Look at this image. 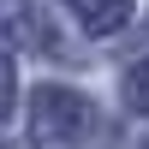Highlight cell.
I'll list each match as a JSON object with an SVG mask.
<instances>
[{
	"label": "cell",
	"mask_w": 149,
	"mask_h": 149,
	"mask_svg": "<svg viewBox=\"0 0 149 149\" xmlns=\"http://www.w3.org/2000/svg\"><path fill=\"white\" fill-rule=\"evenodd\" d=\"M6 36L24 42V48H60V42H54V24H48L42 12H18V18L6 24Z\"/></svg>",
	"instance_id": "3957f363"
},
{
	"label": "cell",
	"mask_w": 149,
	"mask_h": 149,
	"mask_svg": "<svg viewBox=\"0 0 149 149\" xmlns=\"http://www.w3.org/2000/svg\"><path fill=\"white\" fill-rule=\"evenodd\" d=\"M125 102L137 107V113H149V60H143V66H131V72H125Z\"/></svg>",
	"instance_id": "277c9868"
},
{
	"label": "cell",
	"mask_w": 149,
	"mask_h": 149,
	"mask_svg": "<svg viewBox=\"0 0 149 149\" xmlns=\"http://www.w3.org/2000/svg\"><path fill=\"white\" fill-rule=\"evenodd\" d=\"M90 125H95V113H90V102L78 90H66V84H42L36 90V102H30L36 149H72V143H84Z\"/></svg>",
	"instance_id": "6da1fadb"
},
{
	"label": "cell",
	"mask_w": 149,
	"mask_h": 149,
	"mask_svg": "<svg viewBox=\"0 0 149 149\" xmlns=\"http://www.w3.org/2000/svg\"><path fill=\"white\" fill-rule=\"evenodd\" d=\"M143 149H149V143H143Z\"/></svg>",
	"instance_id": "8992f818"
},
{
	"label": "cell",
	"mask_w": 149,
	"mask_h": 149,
	"mask_svg": "<svg viewBox=\"0 0 149 149\" xmlns=\"http://www.w3.org/2000/svg\"><path fill=\"white\" fill-rule=\"evenodd\" d=\"M72 12L84 18V30L107 36V30H119V24L131 18V0H72Z\"/></svg>",
	"instance_id": "7a4b0ae2"
},
{
	"label": "cell",
	"mask_w": 149,
	"mask_h": 149,
	"mask_svg": "<svg viewBox=\"0 0 149 149\" xmlns=\"http://www.w3.org/2000/svg\"><path fill=\"white\" fill-rule=\"evenodd\" d=\"M12 95H18V72H12V60L0 54V119L12 113Z\"/></svg>",
	"instance_id": "5b68a950"
}]
</instances>
